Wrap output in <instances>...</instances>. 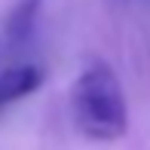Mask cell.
<instances>
[{"instance_id": "6da1fadb", "label": "cell", "mask_w": 150, "mask_h": 150, "mask_svg": "<svg viewBox=\"0 0 150 150\" xmlns=\"http://www.w3.org/2000/svg\"><path fill=\"white\" fill-rule=\"evenodd\" d=\"M74 104V122L77 129L92 141H120L129 132V107L126 95L104 61H92L83 67L71 92Z\"/></svg>"}, {"instance_id": "7a4b0ae2", "label": "cell", "mask_w": 150, "mask_h": 150, "mask_svg": "<svg viewBox=\"0 0 150 150\" xmlns=\"http://www.w3.org/2000/svg\"><path fill=\"white\" fill-rule=\"evenodd\" d=\"M43 83V71L37 64H12L0 74V107L16 104V101L28 98L40 89Z\"/></svg>"}, {"instance_id": "3957f363", "label": "cell", "mask_w": 150, "mask_h": 150, "mask_svg": "<svg viewBox=\"0 0 150 150\" xmlns=\"http://www.w3.org/2000/svg\"><path fill=\"white\" fill-rule=\"evenodd\" d=\"M40 6H43V0H12V9L3 22V43L9 49H18L28 43V37L34 34V25H37Z\"/></svg>"}]
</instances>
